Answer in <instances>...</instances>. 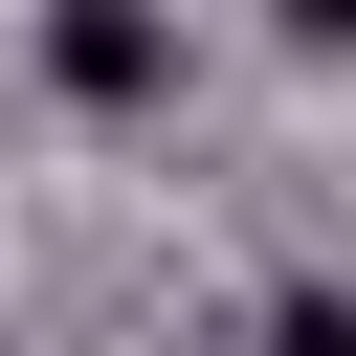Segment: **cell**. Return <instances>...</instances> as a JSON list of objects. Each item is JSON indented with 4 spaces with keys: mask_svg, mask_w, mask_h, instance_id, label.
<instances>
[{
    "mask_svg": "<svg viewBox=\"0 0 356 356\" xmlns=\"http://www.w3.org/2000/svg\"><path fill=\"white\" fill-rule=\"evenodd\" d=\"M267 356H356V312H289V334H267Z\"/></svg>",
    "mask_w": 356,
    "mask_h": 356,
    "instance_id": "obj_2",
    "label": "cell"
},
{
    "mask_svg": "<svg viewBox=\"0 0 356 356\" xmlns=\"http://www.w3.org/2000/svg\"><path fill=\"white\" fill-rule=\"evenodd\" d=\"M44 67H67L89 111H156V67H178V44H156V0H44Z\"/></svg>",
    "mask_w": 356,
    "mask_h": 356,
    "instance_id": "obj_1",
    "label": "cell"
},
{
    "mask_svg": "<svg viewBox=\"0 0 356 356\" xmlns=\"http://www.w3.org/2000/svg\"><path fill=\"white\" fill-rule=\"evenodd\" d=\"M267 22H289V44H356V0H267Z\"/></svg>",
    "mask_w": 356,
    "mask_h": 356,
    "instance_id": "obj_3",
    "label": "cell"
}]
</instances>
